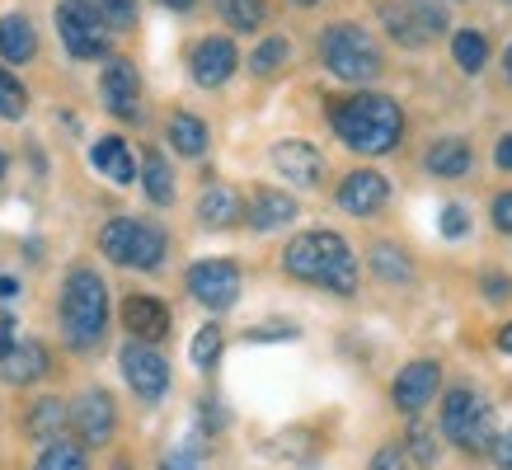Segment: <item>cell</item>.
<instances>
[{
	"instance_id": "obj_1",
	"label": "cell",
	"mask_w": 512,
	"mask_h": 470,
	"mask_svg": "<svg viewBox=\"0 0 512 470\" xmlns=\"http://www.w3.org/2000/svg\"><path fill=\"white\" fill-rule=\"evenodd\" d=\"M339 141L357 156H386L404 137V109L390 94H353L329 109Z\"/></svg>"
},
{
	"instance_id": "obj_2",
	"label": "cell",
	"mask_w": 512,
	"mask_h": 470,
	"mask_svg": "<svg viewBox=\"0 0 512 470\" xmlns=\"http://www.w3.org/2000/svg\"><path fill=\"white\" fill-rule=\"evenodd\" d=\"M282 268L296 282H315L334 297H353L357 292V254L339 231H306L282 250Z\"/></svg>"
},
{
	"instance_id": "obj_3",
	"label": "cell",
	"mask_w": 512,
	"mask_h": 470,
	"mask_svg": "<svg viewBox=\"0 0 512 470\" xmlns=\"http://www.w3.org/2000/svg\"><path fill=\"white\" fill-rule=\"evenodd\" d=\"M109 329V287L94 268H71L62 282V334L71 348H94Z\"/></svg>"
},
{
	"instance_id": "obj_4",
	"label": "cell",
	"mask_w": 512,
	"mask_h": 470,
	"mask_svg": "<svg viewBox=\"0 0 512 470\" xmlns=\"http://www.w3.org/2000/svg\"><path fill=\"white\" fill-rule=\"evenodd\" d=\"M99 250L104 259L123 268H137V273H156L170 254V235L151 226V221H137V217H113L104 231H99Z\"/></svg>"
},
{
	"instance_id": "obj_5",
	"label": "cell",
	"mask_w": 512,
	"mask_h": 470,
	"mask_svg": "<svg viewBox=\"0 0 512 470\" xmlns=\"http://www.w3.org/2000/svg\"><path fill=\"white\" fill-rule=\"evenodd\" d=\"M320 62L339 80L367 85V80L381 76V47H376L372 33L357 29V24H329L325 38H320Z\"/></svg>"
},
{
	"instance_id": "obj_6",
	"label": "cell",
	"mask_w": 512,
	"mask_h": 470,
	"mask_svg": "<svg viewBox=\"0 0 512 470\" xmlns=\"http://www.w3.org/2000/svg\"><path fill=\"white\" fill-rule=\"evenodd\" d=\"M442 438L451 447H461V452H489V442H494V414L484 405L480 391H470V386H456L447 391L442 400Z\"/></svg>"
},
{
	"instance_id": "obj_7",
	"label": "cell",
	"mask_w": 512,
	"mask_h": 470,
	"mask_svg": "<svg viewBox=\"0 0 512 470\" xmlns=\"http://www.w3.org/2000/svg\"><path fill=\"white\" fill-rule=\"evenodd\" d=\"M386 29L400 47H428L437 33L447 29V10L433 0H404V5H386Z\"/></svg>"
},
{
	"instance_id": "obj_8",
	"label": "cell",
	"mask_w": 512,
	"mask_h": 470,
	"mask_svg": "<svg viewBox=\"0 0 512 470\" xmlns=\"http://www.w3.org/2000/svg\"><path fill=\"white\" fill-rule=\"evenodd\" d=\"M188 292L207 311H231L235 297H240V268L231 259H202V264L188 268Z\"/></svg>"
},
{
	"instance_id": "obj_9",
	"label": "cell",
	"mask_w": 512,
	"mask_h": 470,
	"mask_svg": "<svg viewBox=\"0 0 512 470\" xmlns=\"http://www.w3.org/2000/svg\"><path fill=\"white\" fill-rule=\"evenodd\" d=\"M118 362H123L127 386H132L146 405H156L160 395L170 391V362L160 358L151 344H137V339H132V344L123 348V358H118Z\"/></svg>"
},
{
	"instance_id": "obj_10",
	"label": "cell",
	"mask_w": 512,
	"mask_h": 470,
	"mask_svg": "<svg viewBox=\"0 0 512 470\" xmlns=\"http://www.w3.org/2000/svg\"><path fill=\"white\" fill-rule=\"evenodd\" d=\"M437 386H442V362L433 358H419V362H409L400 376H395V386H390V400H395V409L400 414H423V409L433 405V395Z\"/></svg>"
},
{
	"instance_id": "obj_11",
	"label": "cell",
	"mask_w": 512,
	"mask_h": 470,
	"mask_svg": "<svg viewBox=\"0 0 512 470\" xmlns=\"http://www.w3.org/2000/svg\"><path fill=\"white\" fill-rule=\"evenodd\" d=\"M57 33H62L66 52L76 57V62H94V57H104V29H99V19L85 15L76 0H62L57 5Z\"/></svg>"
},
{
	"instance_id": "obj_12",
	"label": "cell",
	"mask_w": 512,
	"mask_h": 470,
	"mask_svg": "<svg viewBox=\"0 0 512 470\" xmlns=\"http://www.w3.org/2000/svg\"><path fill=\"white\" fill-rule=\"evenodd\" d=\"M71 423H76V433L85 447H104L113 438V428H118V409H113V395L109 391H85L71 409Z\"/></svg>"
},
{
	"instance_id": "obj_13",
	"label": "cell",
	"mask_w": 512,
	"mask_h": 470,
	"mask_svg": "<svg viewBox=\"0 0 512 470\" xmlns=\"http://www.w3.org/2000/svg\"><path fill=\"white\" fill-rule=\"evenodd\" d=\"M235 66H240V52H235L231 38H202L193 47V57H188V71H193V80H198L202 90L226 85L235 76Z\"/></svg>"
},
{
	"instance_id": "obj_14",
	"label": "cell",
	"mask_w": 512,
	"mask_h": 470,
	"mask_svg": "<svg viewBox=\"0 0 512 470\" xmlns=\"http://www.w3.org/2000/svg\"><path fill=\"white\" fill-rule=\"evenodd\" d=\"M390 198V179L381 170H353L339 184V207L348 217H372Z\"/></svg>"
},
{
	"instance_id": "obj_15",
	"label": "cell",
	"mask_w": 512,
	"mask_h": 470,
	"mask_svg": "<svg viewBox=\"0 0 512 470\" xmlns=\"http://www.w3.org/2000/svg\"><path fill=\"white\" fill-rule=\"evenodd\" d=\"M273 165H278V174L292 179L296 188H315L325 179V156L315 151L311 141H296V137L278 141V146H273Z\"/></svg>"
},
{
	"instance_id": "obj_16",
	"label": "cell",
	"mask_w": 512,
	"mask_h": 470,
	"mask_svg": "<svg viewBox=\"0 0 512 470\" xmlns=\"http://www.w3.org/2000/svg\"><path fill=\"white\" fill-rule=\"evenodd\" d=\"M123 325L137 344H160L170 334V306L156 297H127L123 301Z\"/></svg>"
},
{
	"instance_id": "obj_17",
	"label": "cell",
	"mask_w": 512,
	"mask_h": 470,
	"mask_svg": "<svg viewBox=\"0 0 512 470\" xmlns=\"http://www.w3.org/2000/svg\"><path fill=\"white\" fill-rule=\"evenodd\" d=\"M104 104H109L113 113H123V118H132L137 113V99H141V76L137 66L123 62V57H113L109 66H104Z\"/></svg>"
},
{
	"instance_id": "obj_18",
	"label": "cell",
	"mask_w": 512,
	"mask_h": 470,
	"mask_svg": "<svg viewBox=\"0 0 512 470\" xmlns=\"http://www.w3.org/2000/svg\"><path fill=\"white\" fill-rule=\"evenodd\" d=\"M245 217H249L254 231H278V226L296 221V198L292 193H282V188H254Z\"/></svg>"
},
{
	"instance_id": "obj_19",
	"label": "cell",
	"mask_w": 512,
	"mask_h": 470,
	"mask_svg": "<svg viewBox=\"0 0 512 470\" xmlns=\"http://www.w3.org/2000/svg\"><path fill=\"white\" fill-rule=\"evenodd\" d=\"M423 165H428L437 179H461V174H470V165H475V151H470V141H461V137H442L428 146Z\"/></svg>"
},
{
	"instance_id": "obj_20",
	"label": "cell",
	"mask_w": 512,
	"mask_h": 470,
	"mask_svg": "<svg viewBox=\"0 0 512 470\" xmlns=\"http://www.w3.org/2000/svg\"><path fill=\"white\" fill-rule=\"evenodd\" d=\"M94 170L104 174V179H113V184H132L137 179V160H132V146H127L123 137H104V141H94Z\"/></svg>"
},
{
	"instance_id": "obj_21",
	"label": "cell",
	"mask_w": 512,
	"mask_h": 470,
	"mask_svg": "<svg viewBox=\"0 0 512 470\" xmlns=\"http://www.w3.org/2000/svg\"><path fill=\"white\" fill-rule=\"evenodd\" d=\"M0 372H5L10 386H29V381H38L47 372V348L38 339H24V344L10 348V358L0 362Z\"/></svg>"
},
{
	"instance_id": "obj_22",
	"label": "cell",
	"mask_w": 512,
	"mask_h": 470,
	"mask_svg": "<svg viewBox=\"0 0 512 470\" xmlns=\"http://www.w3.org/2000/svg\"><path fill=\"white\" fill-rule=\"evenodd\" d=\"M33 52H38V33H33V24L24 15H5L0 19V57L5 62H33Z\"/></svg>"
},
{
	"instance_id": "obj_23",
	"label": "cell",
	"mask_w": 512,
	"mask_h": 470,
	"mask_svg": "<svg viewBox=\"0 0 512 470\" xmlns=\"http://www.w3.org/2000/svg\"><path fill=\"white\" fill-rule=\"evenodd\" d=\"M66 419H71V414H66V405L57 400V395H47V400H33L24 428H29L33 442H57V438H62V428H66Z\"/></svg>"
},
{
	"instance_id": "obj_24",
	"label": "cell",
	"mask_w": 512,
	"mask_h": 470,
	"mask_svg": "<svg viewBox=\"0 0 512 470\" xmlns=\"http://www.w3.org/2000/svg\"><path fill=\"white\" fill-rule=\"evenodd\" d=\"M198 217L202 226H212V231H221V226H231L235 217H245V207H240V193L235 188H207L198 198Z\"/></svg>"
},
{
	"instance_id": "obj_25",
	"label": "cell",
	"mask_w": 512,
	"mask_h": 470,
	"mask_svg": "<svg viewBox=\"0 0 512 470\" xmlns=\"http://www.w3.org/2000/svg\"><path fill=\"white\" fill-rule=\"evenodd\" d=\"M141 188H146V198L156 207L174 203V174H170V160L160 151H146V160H141Z\"/></svg>"
},
{
	"instance_id": "obj_26",
	"label": "cell",
	"mask_w": 512,
	"mask_h": 470,
	"mask_svg": "<svg viewBox=\"0 0 512 470\" xmlns=\"http://www.w3.org/2000/svg\"><path fill=\"white\" fill-rule=\"evenodd\" d=\"M451 57H456V66H461L466 76H480L484 66H489V38H484L480 29H456Z\"/></svg>"
},
{
	"instance_id": "obj_27",
	"label": "cell",
	"mask_w": 512,
	"mask_h": 470,
	"mask_svg": "<svg viewBox=\"0 0 512 470\" xmlns=\"http://www.w3.org/2000/svg\"><path fill=\"white\" fill-rule=\"evenodd\" d=\"M85 15H94L99 19V29L109 33V29H118V33H127L132 24H137V0H76Z\"/></svg>"
},
{
	"instance_id": "obj_28",
	"label": "cell",
	"mask_w": 512,
	"mask_h": 470,
	"mask_svg": "<svg viewBox=\"0 0 512 470\" xmlns=\"http://www.w3.org/2000/svg\"><path fill=\"white\" fill-rule=\"evenodd\" d=\"M170 146L179 156H202L207 151V123L193 113H174L170 118Z\"/></svg>"
},
{
	"instance_id": "obj_29",
	"label": "cell",
	"mask_w": 512,
	"mask_h": 470,
	"mask_svg": "<svg viewBox=\"0 0 512 470\" xmlns=\"http://www.w3.org/2000/svg\"><path fill=\"white\" fill-rule=\"evenodd\" d=\"M217 10H221V19H226L231 29H240V33L264 29V19H268L264 0H217Z\"/></svg>"
},
{
	"instance_id": "obj_30",
	"label": "cell",
	"mask_w": 512,
	"mask_h": 470,
	"mask_svg": "<svg viewBox=\"0 0 512 470\" xmlns=\"http://www.w3.org/2000/svg\"><path fill=\"white\" fill-rule=\"evenodd\" d=\"M33 470H90V461H85V447H76V442H47L43 456H38V466Z\"/></svg>"
},
{
	"instance_id": "obj_31",
	"label": "cell",
	"mask_w": 512,
	"mask_h": 470,
	"mask_svg": "<svg viewBox=\"0 0 512 470\" xmlns=\"http://www.w3.org/2000/svg\"><path fill=\"white\" fill-rule=\"evenodd\" d=\"M221 348H226V334H221V325H202L198 334H193V348H188V358H193V367L198 372H212L221 358Z\"/></svg>"
},
{
	"instance_id": "obj_32",
	"label": "cell",
	"mask_w": 512,
	"mask_h": 470,
	"mask_svg": "<svg viewBox=\"0 0 512 470\" xmlns=\"http://www.w3.org/2000/svg\"><path fill=\"white\" fill-rule=\"evenodd\" d=\"M372 268L381 273L386 282H414V264L404 259V250H395V245H376L372 250Z\"/></svg>"
},
{
	"instance_id": "obj_33",
	"label": "cell",
	"mask_w": 512,
	"mask_h": 470,
	"mask_svg": "<svg viewBox=\"0 0 512 470\" xmlns=\"http://www.w3.org/2000/svg\"><path fill=\"white\" fill-rule=\"evenodd\" d=\"M24 113H29V90L19 85L15 71H5V66H0V118L19 123Z\"/></svg>"
},
{
	"instance_id": "obj_34",
	"label": "cell",
	"mask_w": 512,
	"mask_h": 470,
	"mask_svg": "<svg viewBox=\"0 0 512 470\" xmlns=\"http://www.w3.org/2000/svg\"><path fill=\"white\" fill-rule=\"evenodd\" d=\"M287 52H292V47H287V38H268V43L254 47V57H249V71H254V76H273V71L287 62Z\"/></svg>"
},
{
	"instance_id": "obj_35",
	"label": "cell",
	"mask_w": 512,
	"mask_h": 470,
	"mask_svg": "<svg viewBox=\"0 0 512 470\" xmlns=\"http://www.w3.org/2000/svg\"><path fill=\"white\" fill-rule=\"evenodd\" d=\"M404 452H414V461H419V466H433V461H437V442H433V433L414 423V428H409V447H404Z\"/></svg>"
},
{
	"instance_id": "obj_36",
	"label": "cell",
	"mask_w": 512,
	"mask_h": 470,
	"mask_svg": "<svg viewBox=\"0 0 512 470\" xmlns=\"http://www.w3.org/2000/svg\"><path fill=\"white\" fill-rule=\"evenodd\" d=\"M367 470H409V452H404V442H386V447L372 456V466Z\"/></svg>"
},
{
	"instance_id": "obj_37",
	"label": "cell",
	"mask_w": 512,
	"mask_h": 470,
	"mask_svg": "<svg viewBox=\"0 0 512 470\" xmlns=\"http://www.w3.org/2000/svg\"><path fill=\"white\" fill-rule=\"evenodd\" d=\"M470 231V212L461 203H447L442 207V235H447V240H461V235Z\"/></svg>"
},
{
	"instance_id": "obj_38",
	"label": "cell",
	"mask_w": 512,
	"mask_h": 470,
	"mask_svg": "<svg viewBox=\"0 0 512 470\" xmlns=\"http://www.w3.org/2000/svg\"><path fill=\"white\" fill-rule=\"evenodd\" d=\"M489 461H494L498 470H512V428L508 433H494V442H489Z\"/></svg>"
},
{
	"instance_id": "obj_39",
	"label": "cell",
	"mask_w": 512,
	"mask_h": 470,
	"mask_svg": "<svg viewBox=\"0 0 512 470\" xmlns=\"http://www.w3.org/2000/svg\"><path fill=\"white\" fill-rule=\"evenodd\" d=\"M484 297L489 301H508L512 297V278H503V273H484Z\"/></svg>"
},
{
	"instance_id": "obj_40",
	"label": "cell",
	"mask_w": 512,
	"mask_h": 470,
	"mask_svg": "<svg viewBox=\"0 0 512 470\" xmlns=\"http://www.w3.org/2000/svg\"><path fill=\"white\" fill-rule=\"evenodd\" d=\"M489 212H494V226H498V231L512 235V193H498Z\"/></svg>"
},
{
	"instance_id": "obj_41",
	"label": "cell",
	"mask_w": 512,
	"mask_h": 470,
	"mask_svg": "<svg viewBox=\"0 0 512 470\" xmlns=\"http://www.w3.org/2000/svg\"><path fill=\"white\" fill-rule=\"evenodd\" d=\"M160 470H198V456H193V447H179L160 461Z\"/></svg>"
},
{
	"instance_id": "obj_42",
	"label": "cell",
	"mask_w": 512,
	"mask_h": 470,
	"mask_svg": "<svg viewBox=\"0 0 512 470\" xmlns=\"http://www.w3.org/2000/svg\"><path fill=\"white\" fill-rule=\"evenodd\" d=\"M249 339H296V329L287 325V320H273V325H259Z\"/></svg>"
},
{
	"instance_id": "obj_43",
	"label": "cell",
	"mask_w": 512,
	"mask_h": 470,
	"mask_svg": "<svg viewBox=\"0 0 512 470\" xmlns=\"http://www.w3.org/2000/svg\"><path fill=\"white\" fill-rule=\"evenodd\" d=\"M19 339H15V325H10V320H0V362L10 358V348H15Z\"/></svg>"
},
{
	"instance_id": "obj_44",
	"label": "cell",
	"mask_w": 512,
	"mask_h": 470,
	"mask_svg": "<svg viewBox=\"0 0 512 470\" xmlns=\"http://www.w3.org/2000/svg\"><path fill=\"white\" fill-rule=\"evenodd\" d=\"M494 160H498V170H512V132H508V137H503V141H498Z\"/></svg>"
},
{
	"instance_id": "obj_45",
	"label": "cell",
	"mask_w": 512,
	"mask_h": 470,
	"mask_svg": "<svg viewBox=\"0 0 512 470\" xmlns=\"http://www.w3.org/2000/svg\"><path fill=\"white\" fill-rule=\"evenodd\" d=\"M498 348H503V353H512V320L498 329Z\"/></svg>"
},
{
	"instance_id": "obj_46",
	"label": "cell",
	"mask_w": 512,
	"mask_h": 470,
	"mask_svg": "<svg viewBox=\"0 0 512 470\" xmlns=\"http://www.w3.org/2000/svg\"><path fill=\"white\" fill-rule=\"evenodd\" d=\"M19 292V282L15 278H0V301H10Z\"/></svg>"
},
{
	"instance_id": "obj_47",
	"label": "cell",
	"mask_w": 512,
	"mask_h": 470,
	"mask_svg": "<svg viewBox=\"0 0 512 470\" xmlns=\"http://www.w3.org/2000/svg\"><path fill=\"white\" fill-rule=\"evenodd\" d=\"M165 5H170V10H193L198 0H165Z\"/></svg>"
},
{
	"instance_id": "obj_48",
	"label": "cell",
	"mask_w": 512,
	"mask_h": 470,
	"mask_svg": "<svg viewBox=\"0 0 512 470\" xmlns=\"http://www.w3.org/2000/svg\"><path fill=\"white\" fill-rule=\"evenodd\" d=\"M292 5H320V0H292Z\"/></svg>"
},
{
	"instance_id": "obj_49",
	"label": "cell",
	"mask_w": 512,
	"mask_h": 470,
	"mask_svg": "<svg viewBox=\"0 0 512 470\" xmlns=\"http://www.w3.org/2000/svg\"><path fill=\"white\" fill-rule=\"evenodd\" d=\"M503 66H508V76H512V47H508V62H503Z\"/></svg>"
},
{
	"instance_id": "obj_50",
	"label": "cell",
	"mask_w": 512,
	"mask_h": 470,
	"mask_svg": "<svg viewBox=\"0 0 512 470\" xmlns=\"http://www.w3.org/2000/svg\"><path fill=\"white\" fill-rule=\"evenodd\" d=\"M113 470H132V466H127V461H118V466H113Z\"/></svg>"
},
{
	"instance_id": "obj_51",
	"label": "cell",
	"mask_w": 512,
	"mask_h": 470,
	"mask_svg": "<svg viewBox=\"0 0 512 470\" xmlns=\"http://www.w3.org/2000/svg\"><path fill=\"white\" fill-rule=\"evenodd\" d=\"M0 179H5V156H0Z\"/></svg>"
}]
</instances>
